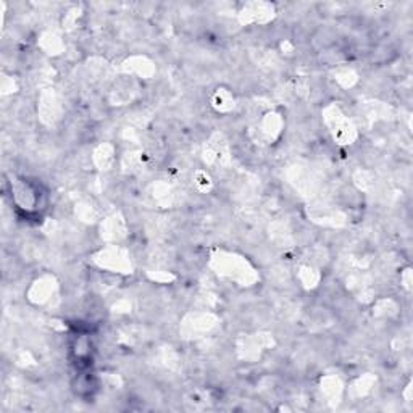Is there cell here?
Masks as SVG:
<instances>
[{"label":"cell","instance_id":"obj_1","mask_svg":"<svg viewBox=\"0 0 413 413\" xmlns=\"http://www.w3.org/2000/svg\"><path fill=\"white\" fill-rule=\"evenodd\" d=\"M328 111V125L331 128L334 139H338L341 144H351L353 139V128L351 126V123L346 120V116L341 114L339 109L331 107Z\"/></svg>","mask_w":413,"mask_h":413}]
</instances>
